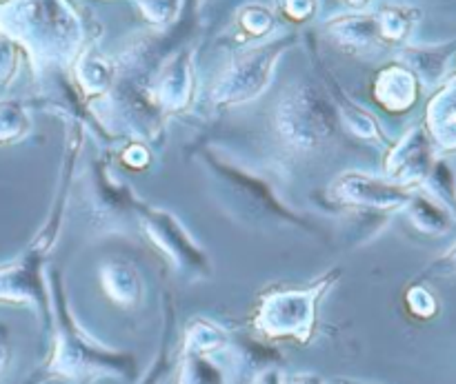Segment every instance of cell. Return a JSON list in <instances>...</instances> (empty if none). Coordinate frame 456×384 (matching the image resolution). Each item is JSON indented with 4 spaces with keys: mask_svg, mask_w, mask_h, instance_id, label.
<instances>
[{
    "mask_svg": "<svg viewBox=\"0 0 456 384\" xmlns=\"http://www.w3.org/2000/svg\"><path fill=\"white\" fill-rule=\"evenodd\" d=\"M430 132L441 147L456 149V83L430 105Z\"/></svg>",
    "mask_w": 456,
    "mask_h": 384,
    "instance_id": "obj_10",
    "label": "cell"
},
{
    "mask_svg": "<svg viewBox=\"0 0 456 384\" xmlns=\"http://www.w3.org/2000/svg\"><path fill=\"white\" fill-rule=\"evenodd\" d=\"M232 380L234 376H232L230 363H223L216 351L209 356H183L176 384H232Z\"/></svg>",
    "mask_w": 456,
    "mask_h": 384,
    "instance_id": "obj_7",
    "label": "cell"
},
{
    "mask_svg": "<svg viewBox=\"0 0 456 384\" xmlns=\"http://www.w3.org/2000/svg\"><path fill=\"white\" fill-rule=\"evenodd\" d=\"M281 384H325V380L314 373H292V376H281Z\"/></svg>",
    "mask_w": 456,
    "mask_h": 384,
    "instance_id": "obj_16",
    "label": "cell"
},
{
    "mask_svg": "<svg viewBox=\"0 0 456 384\" xmlns=\"http://www.w3.org/2000/svg\"><path fill=\"white\" fill-rule=\"evenodd\" d=\"M379 98L383 100V105H387L390 109H408L410 105L417 98L414 92V80L408 74L396 69L395 74H387L383 78L381 87H379Z\"/></svg>",
    "mask_w": 456,
    "mask_h": 384,
    "instance_id": "obj_12",
    "label": "cell"
},
{
    "mask_svg": "<svg viewBox=\"0 0 456 384\" xmlns=\"http://www.w3.org/2000/svg\"><path fill=\"white\" fill-rule=\"evenodd\" d=\"M227 347V333L208 320H194L185 332V354L209 356Z\"/></svg>",
    "mask_w": 456,
    "mask_h": 384,
    "instance_id": "obj_11",
    "label": "cell"
},
{
    "mask_svg": "<svg viewBox=\"0 0 456 384\" xmlns=\"http://www.w3.org/2000/svg\"><path fill=\"white\" fill-rule=\"evenodd\" d=\"M56 347L49 360V373L62 378L125 376L132 372V358L118 351L102 349L78 324L71 323L65 311H58Z\"/></svg>",
    "mask_w": 456,
    "mask_h": 384,
    "instance_id": "obj_1",
    "label": "cell"
},
{
    "mask_svg": "<svg viewBox=\"0 0 456 384\" xmlns=\"http://www.w3.org/2000/svg\"><path fill=\"white\" fill-rule=\"evenodd\" d=\"M432 167H435V156H432V147L423 129H412L399 145L392 149L387 156V176L392 182L401 187H412L417 182H423L430 176Z\"/></svg>",
    "mask_w": 456,
    "mask_h": 384,
    "instance_id": "obj_5",
    "label": "cell"
},
{
    "mask_svg": "<svg viewBox=\"0 0 456 384\" xmlns=\"http://www.w3.org/2000/svg\"><path fill=\"white\" fill-rule=\"evenodd\" d=\"M123 160L129 164V167H145L147 160H150V154H147L141 145H134L125 151Z\"/></svg>",
    "mask_w": 456,
    "mask_h": 384,
    "instance_id": "obj_15",
    "label": "cell"
},
{
    "mask_svg": "<svg viewBox=\"0 0 456 384\" xmlns=\"http://www.w3.org/2000/svg\"><path fill=\"white\" fill-rule=\"evenodd\" d=\"M334 276L321 280L310 289H288L263 298L254 324L267 338H297L307 342L316 324V305Z\"/></svg>",
    "mask_w": 456,
    "mask_h": 384,
    "instance_id": "obj_2",
    "label": "cell"
},
{
    "mask_svg": "<svg viewBox=\"0 0 456 384\" xmlns=\"http://www.w3.org/2000/svg\"><path fill=\"white\" fill-rule=\"evenodd\" d=\"M7 360H9V345H7V338H4V333L0 332V372L4 369Z\"/></svg>",
    "mask_w": 456,
    "mask_h": 384,
    "instance_id": "obj_17",
    "label": "cell"
},
{
    "mask_svg": "<svg viewBox=\"0 0 456 384\" xmlns=\"http://www.w3.org/2000/svg\"><path fill=\"white\" fill-rule=\"evenodd\" d=\"M408 207V218L419 231L430 236H444L448 234L452 227V216L448 209L439 203V200L430 198L423 194H412Z\"/></svg>",
    "mask_w": 456,
    "mask_h": 384,
    "instance_id": "obj_9",
    "label": "cell"
},
{
    "mask_svg": "<svg viewBox=\"0 0 456 384\" xmlns=\"http://www.w3.org/2000/svg\"><path fill=\"white\" fill-rule=\"evenodd\" d=\"M332 198L359 207L401 209L410 203L412 191L392 180H381L363 173H346L332 185Z\"/></svg>",
    "mask_w": 456,
    "mask_h": 384,
    "instance_id": "obj_3",
    "label": "cell"
},
{
    "mask_svg": "<svg viewBox=\"0 0 456 384\" xmlns=\"http://www.w3.org/2000/svg\"><path fill=\"white\" fill-rule=\"evenodd\" d=\"M405 302H408V309L421 320L432 318V316H436V311H439L436 298L432 296L430 289L421 287V284H414V287L410 289L408 296H405Z\"/></svg>",
    "mask_w": 456,
    "mask_h": 384,
    "instance_id": "obj_13",
    "label": "cell"
},
{
    "mask_svg": "<svg viewBox=\"0 0 456 384\" xmlns=\"http://www.w3.org/2000/svg\"><path fill=\"white\" fill-rule=\"evenodd\" d=\"M430 274L435 276H456V244L452 249H450L448 253H445L441 260H436L435 265H432Z\"/></svg>",
    "mask_w": 456,
    "mask_h": 384,
    "instance_id": "obj_14",
    "label": "cell"
},
{
    "mask_svg": "<svg viewBox=\"0 0 456 384\" xmlns=\"http://www.w3.org/2000/svg\"><path fill=\"white\" fill-rule=\"evenodd\" d=\"M258 384H281V373L279 372H265L258 378Z\"/></svg>",
    "mask_w": 456,
    "mask_h": 384,
    "instance_id": "obj_18",
    "label": "cell"
},
{
    "mask_svg": "<svg viewBox=\"0 0 456 384\" xmlns=\"http://www.w3.org/2000/svg\"><path fill=\"white\" fill-rule=\"evenodd\" d=\"M101 283L111 302L120 307L138 305L142 293L141 276L123 262H110L101 269Z\"/></svg>",
    "mask_w": 456,
    "mask_h": 384,
    "instance_id": "obj_8",
    "label": "cell"
},
{
    "mask_svg": "<svg viewBox=\"0 0 456 384\" xmlns=\"http://www.w3.org/2000/svg\"><path fill=\"white\" fill-rule=\"evenodd\" d=\"M279 132L294 149H314L332 136V124L323 109L289 102L279 116Z\"/></svg>",
    "mask_w": 456,
    "mask_h": 384,
    "instance_id": "obj_6",
    "label": "cell"
},
{
    "mask_svg": "<svg viewBox=\"0 0 456 384\" xmlns=\"http://www.w3.org/2000/svg\"><path fill=\"white\" fill-rule=\"evenodd\" d=\"M142 227H145L151 243L160 252L167 253L169 260L176 262L178 269L208 271V262H205L203 253L191 243L185 229L176 222V218L169 216L167 212H147L142 216Z\"/></svg>",
    "mask_w": 456,
    "mask_h": 384,
    "instance_id": "obj_4",
    "label": "cell"
}]
</instances>
